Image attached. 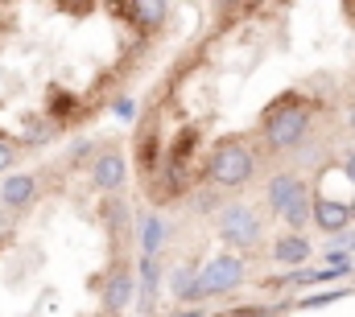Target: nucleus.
<instances>
[{"label": "nucleus", "instance_id": "1", "mask_svg": "<svg viewBox=\"0 0 355 317\" xmlns=\"http://www.w3.org/2000/svg\"><path fill=\"white\" fill-rule=\"evenodd\" d=\"M310 128V107H302L293 95H285L277 107H268L265 116V141L268 149H293Z\"/></svg>", "mask_w": 355, "mask_h": 317}, {"label": "nucleus", "instance_id": "2", "mask_svg": "<svg viewBox=\"0 0 355 317\" xmlns=\"http://www.w3.org/2000/svg\"><path fill=\"white\" fill-rule=\"evenodd\" d=\"M207 173H211V181L215 185H244L248 177H252V153L244 149V145H219L215 149V157H211V165H207Z\"/></svg>", "mask_w": 355, "mask_h": 317}, {"label": "nucleus", "instance_id": "3", "mask_svg": "<svg viewBox=\"0 0 355 317\" xmlns=\"http://www.w3.org/2000/svg\"><path fill=\"white\" fill-rule=\"evenodd\" d=\"M198 284L207 289V297H211V293H232V289H240V284H244V260H236V255H215V260L202 268Z\"/></svg>", "mask_w": 355, "mask_h": 317}, {"label": "nucleus", "instance_id": "4", "mask_svg": "<svg viewBox=\"0 0 355 317\" xmlns=\"http://www.w3.org/2000/svg\"><path fill=\"white\" fill-rule=\"evenodd\" d=\"M219 231H223V239H227L232 247H252V243L261 239V219H257L248 206H227V210L219 215Z\"/></svg>", "mask_w": 355, "mask_h": 317}, {"label": "nucleus", "instance_id": "5", "mask_svg": "<svg viewBox=\"0 0 355 317\" xmlns=\"http://www.w3.org/2000/svg\"><path fill=\"white\" fill-rule=\"evenodd\" d=\"M352 219H355V206H347V202H331V198H318V202H314V223H318L327 235L347 231Z\"/></svg>", "mask_w": 355, "mask_h": 317}, {"label": "nucleus", "instance_id": "6", "mask_svg": "<svg viewBox=\"0 0 355 317\" xmlns=\"http://www.w3.org/2000/svg\"><path fill=\"white\" fill-rule=\"evenodd\" d=\"M132 297H137V276H132L128 268H120V272L107 280V289H103V309H107V314H120V309H128Z\"/></svg>", "mask_w": 355, "mask_h": 317}, {"label": "nucleus", "instance_id": "7", "mask_svg": "<svg viewBox=\"0 0 355 317\" xmlns=\"http://www.w3.org/2000/svg\"><path fill=\"white\" fill-rule=\"evenodd\" d=\"M124 177H128V165H124L120 153H103V157H95V165H91V181L99 190H120Z\"/></svg>", "mask_w": 355, "mask_h": 317}, {"label": "nucleus", "instance_id": "8", "mask_svg": "<svg viewBox=\"0 0 355 317\" xmlns=\"http://www.w3.org/2000/svg\"><path fill=\"white\" fill-rule=\"evenodd\" d=\"M302 194H306V185H302L293 173H281V177H272V181H268V206H272L277 215H285Z\"/></svg>", "mask_w": 355, "mask_h": 317}, {"label": "nucleus", "instance_id": "9", "mask_svg": "<svg viewBox=\"0 0 355 317\" xmlns=\"http://www.w3.org/2000/svg\"><path fill=\"white\" fill-rule=\"evenodd\" d=\"M272 260H277V264H289V268H293V264H306V260H310V243L302 235L277 239V243H272Z\"/></svg>", "mask_w": 355, "mask_h": 317}, {"label": "nucleus", "instance_id": "10", "mask_svg": "<svg viewBox=\"0 0 355 317\" xmlns=\"http://www.w3.org/2000/svg\"><path fill=\"white\" fill-rule=\"evenodd\" d=\"M33 190H37L33 177H29V173H17V177H8V181L0 185V202H4V206H25V202L33 198Z\"/></svg>", "mask_w": 355, "mask_h": 317}, {"label": "nucleus", "instance_id": "11", "mask_svg": "<svg viewBox=\"0 0 355 317\" xmlns=\"http://www.w3.org/2000/svg\"><path fill=\"white\" fill-rule=\"evenodd\" d=\"M162 239H166V223L162 219H145V251H141V260H157Z\"/></svg>", "mask_w": 355, "mask_h": 317}, {"label": "nucleus", "instance_id": "12", "mask_svg": "<svg viewBox=\"0 0 355 317\" xmlns=\"http://www.w3.org/2000/svg\"><path fill=\"white\" fill-rule=\"evenodd\" d=\"M281 219H285V223H289L293 231H302V227H306V223L314 219V206H310V194H302V198H297V202H293V206H289V210L281 215Z\"/></svg>", "mask_w": 355, "mask_h": 317}, {"label": "nucleus", "instance_id": "13", "mask_svg": "<svg viewBox=\"0 0 355 317\" xmlns=\"http://www.w3.org/2000/svg\"><path fill=\"white\" fill-rule=\"evenodd\" d=\"M124 12H128V17H141V25H157V21L166 17V8H162V4H128Z\"/></svg>", "mask_w": 355, "mask_h": 317}, {"label": "nucleus", "instance_id": "14", "mask_svg": "<svg viewBox=\"0 0 355 317\" xmlns=\"http://www.w3.org/2000/svg\"><path fill=\"white\" fill-rule=\"evenodd\" d=\"M141 284H145V301L157 289V260H141Z\"/></svg>", "mask_w": 355, "mask_h": 317}, {"label": "nucleus", "instance_id": "15", "mask_svg": "<svg viewBox=\"0 0 355 317\" xmlns=\"http://www.w3.org/2000/svg\"><path fill=\"white\" fill-rule=\"evenodd\" d=\"M339 297H343V289H339V293H318V297H306L302 309H318V305H331V301H339Z\"/></svg>", "mask_w": 355, "mask_h": 317}, {"label": "nucleus", "instance_id": "16", "mask_svg": "<svg viewBox=\"0 0 355 317\" xmlns=\"http://www.w3.org/2000/svg\"><path fill=\"white\" fill-rule=\"evenodd\" d=\"M116 116L132 120V116H137V103H132V99H116Z\"/></svg>", "mask_w": 355, "mask_h": 317}, {"label": "nucleus", "instance_id": "17", "mask_svg": "<svg viewBox=\"0 0 355 317\" xmlns=\"http://www.w3.org/2000/svg\"><path fill=\"white\" fill-rule=\"evenodd\" d=\"M202 297H207V289H202V284H198V276H194V284L182 293V301H202Z\"/></svg>", "mask_w": 355, "mask_h": 317}, {"label": "nucleus", "instance_id": "18", "mask_svg": "<svg viewBox=\"0 0 355 317\" xmlns=\"http://www.w3.org/2000/svg\"><path fill=\"white\" fill-rule=\"evenodd\" d=\"M12 157H17V153H12L8 145H0V169H8V165H12Z\"/></svg>", "mask_w": 355, "mask_h": 317}, {"label": "nucleus", "instance_id": "19", "mask_svg": "<svg viewBox=\"0 0 355 317\" xmlns=\"http://www.w3.org/2000/svg\"><path fill=\"white\" fill-rule=\"evenodd\" d=\"M343 173H347V177H352V181H355V153H352V157H347V165H343Z\"/></svg>", "mask_w": 355, "mask_h": 317}, {"label": "nucleus", "instance_id": "20", "mask_svg": "<svg viewBox=\"0 0 355 317\" xmlns=\"http://www.w3.org/2000/svg\"><path fill=\"white\" fill-rule=\"evenodd\" d=\"M174 317H202V309H182V314H174Z\"/></svg>", "mask_w": 355, "mask_h": 317}]
</instances>
